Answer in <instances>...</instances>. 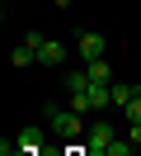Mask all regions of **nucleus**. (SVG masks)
<instances>
[{
  "label": "nucleus",
  "instance_id": "nucleus-1",
  "mask_svg": "<svg viewBox=\"0 0 141 156\" xmlns=\"http://www.w3.org/2000/svg\"><path fill=\"white\" fill-rule=\"evenodd\" d=\"M42 114H47V128H52L56 137H66V142H75V137L85 133V114H75V109H56V104H47Z\"/></svg>",
  "mask_w": 141,
  "mask_h": 156
},
{
  "label": "nucleus",
  "instance_id": "nucleus-2",
  "mask_svg": "<svg viewBox=\"0 0 141 156\" xmlns=\"http://www.w3.org/2000/svg\"><path fill=\"white\" fill-rule=\"evenodd\" d=\"M113 142H118V133H113L108 118H99V123H89V133H85V151L89 156H108Z\"/></svg>",
  "mask_w": 141,
  "mask_h": 156
},
{
  "label": "nucleus",
  "instance_id": "nucleus-3",
  "mask_svg": "<svg viewBox=\"0 0 141 156\" xmlns=\"http://www.w3.org/2000/svg\"><path fill=\"white\" fill-rule=\"evenodd\" d=\"M75 52H80V62H99L103 52H108V43L94 29H75Z\"/></svg>",
  "mask_w": 141,
  "mask_h": 156
},
{
  "label": "nucleus",
  "instance_id": "nucleus-4",
  "mask_svg": "<svg viewBox=\"0 0 141 156\" xmlns=\"http://www.w3.org/2000/svg\"><path fill=\"white\" fill-rule=\"evenodd\" d=\"M38 62H42V66H61V62H66V43L42 38V48H38Z\"/></svg>",
  "mask_w": 141,
  "mask_h": 156
},
{
  "label": "nucleus",
  "instance_id": "nucleus-5",
  "mask_svg": "<svg viewBox=\"0 0 141 156\" xmlns=\"http://www.w3.org/2000/svg\"><path fill=\"white\" fill-rule=\"evenodd\" d=\"M14 142H19V151H24V156H33V151H42V128H38V123H28L24 133L14 137Z\"/></svg>",
  "mask_w": 141,
  "mask_h": 156
},
{
  "label": "nucleus",
  "instance_id": "nucleus-6",
  "mask_svg": "<svg viewBox=\"0 0 141 156\" xmlns=\"http://www.w3.org/2000/svg\"><path fill=\"white\" fill-rule=\"evenodd\" d=\"M136 95H141V90L132 85V80H113V109H127Z\"/></svg>",
  "mask_w": 141,
  "mask_h": 156
},
{
  "label": "nucleus",
  "instance_id": "nucleus-7",
  "mask_svg": "<svg viewBox=\"0 0 141 156\" xmlns=\"http://www.w3.org/2000/svg\"><path fill=\"white\" fill-rule=\"evenodd\" d=\"M85 71H89V80H94V85H113V66H108V57L85 62Z\"/></svg>",
  "mask_w": 141,
  "mask_h": 156
},
{
  "label": "nucleus",
  "instance_id": "nucleus-8",
  "mask_svg": "<svg viewBox=\"0 0 141 156\" xmlns=\"http://www.w3.org/2000/svg\"><path fill=\"white\" fill-rule=\"evenodd\" d=\"M89 85H94V80H89L85 66H80V71H66V90H71V95H80V90H89Z\"/></svg>",
  "mask_w": 141,
  "mask_h": 156
},
{
  "label": "nucleus",
  "instance_id": "nucleus-9",
  "mask_svg": "<svg viewBox=\"0 0 141 156\" xmlns=\"http://www.w3.org/2000/svg\"><path fill=\"white\" fill-rule=\"evenodd\" d=\"M9 62H14V66H33V62H38V52H33V48H28V43H24V38H19V48H14V52H9Z\"/></svg>",
  "mask_w": 141,
  "mask_h": 156
},
{
  "label": "nucleus",
  "instance_id": "nucleus-10",
  "mask_svg": "<svg viewBox=\"0 0 141 156\" xmlns=\"http://www.w3.org/2000/svg\"><path fill=\"white\" fill-rule=\"evenodd\" d=\"M71 109H75V114H94V104H89V90H80V95H71Z\"/></svg>",
  "mask_w": 141,
  "mask_h": 156
},
{
  "label": "nucleus",
  "instance_id": "nucleus-11",
  "mask_svg": "<svg viewBox=\"0 0 141 156\" xmlns=\"http://www.w3.org/2000/svg\"><path fill=\"white\" fill-rule=\"evenodd\" d=\"M122 118H127V123H141V95H136V99H132V104H127V109H122Z\"/></svg>",
  "mask_w": 141,
  "mask_h": 156
},
{
  "label": "nucleus",
  "instance_id": "nucleus-12",
  "mask_svg": "<svg viewBox=\"0 0 141 156\" xmlns=\"http://www.w3.org/2000/svg\"><path fill=\"white\" fill-rule=\"evenodd\" d=\"M132 147H141V123H132V137H127Z\"/></svg>",
  "mask_w": 141,
  "mask_h": 156
},
{
  "label": "nucleus",
  "instance_id": "nucleus-13",
  "mask_svg": "<svg viewBox=\"0 0 141 156\" xmlns=\"http://www.w3.org/2000/svg\"><path fill=\"white\" fill-rule=\"evenodd\" d=\"M52 5H56V10H66V5H71V0H52Z\"/></svg>",
  "mask_w": 141,
  "mask_h": 156
}]
</instances>
